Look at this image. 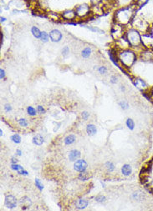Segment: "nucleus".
I'll return each instance as SVG.
<instances>
[{"instance_id":"nucleus-38","label":"nucleus","mask_w":153,"mask_h":211,"mask_svg":"<svg viewBox=\"0 0 153 211\" xmlns=\"http://www.w3.org/2000/svg\"><path fill=\"white\" fill-rule=\"evenodd\" d=\"M105 200H106V199L103 195H98L96 197V201L98 203H105Z\"/></svg>"},{"instance_id":"nucleus-5","label":"nucleus","mask_w":153,"mask_h":211,"mask_svg":"<svg viewBox=\"0 0 153 211\" xmlns=\"http://www.w3.org/2000/svg\"><path fill=\"white\" fill-rule=\"evenodd\" d=\"M110 32H111V35L115 40H118L119 39H121V37L126 34V33L124 32V26L116 23V22L114 24H112Z\"/></svg>"},{"instance_id":"nucleus-8","label":"nucleus","mask_w":153,"mask_h":211,"mask_svg":"<svg viewBox=\"0 0 153 211\" xmlns=\"http://www.w3.org/2000/svg\"><path fill=\"white\" fill-rule=\"evenodd\" d=\"M87 163L84 160H77L74 164V170H76L77 172H85L87 169Z\"/></svg>"},{"instance_id":"nucleus-45","label":"nucleus","mask_w":153,"mask_h":211,"mask_svg":"<svg viewBox=\"0 0 153 211\" xmlns=\"http://www.w3.org/2000/svg\"><path fill=\"white\" fill-rule=\"evenodd\" d=\"M5 78V71L3 69H0V78L3 79Z\"/></svg>"},{"instance_id":"nucleus-40","label":"nucleus","mask_w":153,"mask_h":211,"mask_svg":"<svg viewBox=\"0 0 153 211\" xmlns=\"http://www.w3.org/2000/svg\"><path fill=\"white\" fill-rule=\"evenodd\" d=\"M98 72L101 73V74H105V73H106V72H107V69H106V67H105V66H101V67H100V68L98 69Z\"/></svg>"},{"instance_id":"nucleus-13","label":"nucleus","mask_w":153,"mask_h":211,"mask_svg":"<svg viewBox=\"0 0 153 211\" xmlns=\"http://www.w3.org/2000/svg\"><path fill=\"white\" fill-rule=\"evenodd\" d=\"M19 204H20V205H21L22 210H26V209H29V208L32 205V201H31V199L29 198V197L24 196V197L21 198V199L19 200Z\"/></svg>"},{"instance_id":"nucleus-7","label":"nucleus","mask_w":153,"mask_h":211,"mask_svg":"<svg viewBox=\"0 0 153 211\" xmlns=\"http://www.w3.org/2000/svg\"><path fill=\"white\" fill-rule=\"evenodd\" d=\"M116 45H117V48H120V50L128 49V48H130V47H131L130 43L127 40L126 35L121 37V39H119L118 40H116Z\"/></svg>"},{"instance_id":"nucleus-24","label":"nucleus","mask_w":153,"mask_h":211,"mask_svg":"<svg viewBox=\"0 0 153 211\" xmlns=\"http://www.w3.org/2000/svg\"><path fill=\"white\" fill-rule=\"evenodd\" d=\"M109 57L114 64L118 65L119 61L118 58H117V53H115L112 51H109Z\"/></svg>"},{"instance_id":"nucleus-42","label":"nucleus","mask_w":153,"mask_h":211,"mask_svg":"<svg viewBox=\"0 0 153 211\" xmlns=\"http://www.w3.org/2000/svg\"><path fill=\"white\" fill-rule=\"evenodd\" d=\"M37 111L40 113V114H44V112H45V110H44V108L41 106V105H39L38 107H37Z\"/></svg>"},{"instance_id":"nucleus-16","label":"nucleus","mask_w":153,"mask_h":211,"mask_svg":"<svg viewBox=\"0 0 153 211\" xmlns=\"http://www.w3.org/2000/svg\"><path fill=\"white\" fill-rule=\"evenodd\" d=\"M80 152L79 150H76V149H73L70 152L69 154V160L70 161H75L76 160H78L79 157H80Z\"/></svg>"},{"instance_id":"nucleus-11","label":"nucleus","mask_w":153,"mask_h":211,"mask_svg":"<svg viewBox=\"0 0 153 211\" xmlns=\"http://www.w3.org/2000/svg\"><path fill=\"white\" fill-rule=\"evenodd\" d=\"M49 39L54 43H58L62 39L61 32L58 29H53L49 32Z\"/></svg>"},{"instance_id":"nucleus-50","label":"nucleus","mask_w":153,"mask_h":211,"mask_svg":"<svg viewBox=\"0 0 153 211\" xmlns=\"http://www.w3.org/2000/svg\"><path fill=\"white\" fill-rule=\"evenodd\" d=\"M0 19H1V23H4V22L6 21V18H5L4 17H1L0 18Z\"/></svg>"},{"instance_id":"nucleus-34","label":"nucleus","mask_w":153,"mask_h":211,"mask_svg":"<svg viewBox=\"0 0 153 211\" xmlns=\"http://www.w3.org/2000/svg\"><path fill=\"white\" fill-rule=\"evenodd\" d=\"M35 185L40 190H43L44 189V185L41 183V181L39 179H35Z\"/></svg>"},{"instance_id":"nucleus-53","label":"nucleus","mask_w":153,"mask_h":211,"mask_svg":"<svg viewBox=\"0 0 153 211\" xmlns=\"http://www.w3.org/2000/svg\"><path fill=\"white\" fill-rule=\"evenodd\" d=\"M121 90L125 91V88H124V86H121Z\"/></svg>"},{"instance_id":"nucleus-27","label":"nucleus","mask_w":153,"mask_h":211,"mask_svg":"<svg viewBox=\"0 0 153 211\" xmlns=\"http://www.w3.org/2000/svg\"><path fill=\"white\" fill-rule=\"evenodd\" d=\"M88 29H90L92 32H95V33H97V34H105V31L102 30L101 29L97 28V27H93V26H86Z\"/></svg>"},{"instance_id":"nucleus-21","label":"nucleus","mask_w":153,"mask_h":211,"mask_svg":"<svg viewBox=\"0 0 153 211\" xmlns=\"http://www.w3.org/2000/svg\"><path fill=\"white\" fill-rule=\"evenodd\" d=\"M44 141V138H43L42 135H40V134H36L35 137L33 138V143H34L35 144H36V145H41V144H43Z\"/></svg>"},{"instance_id":"nucleus-3","label":"nucleus","mask_w":153,"mask_h":211,"mask_svg":"<svg viewBox=\"0 0 153 211\" xmlns=\"http://www.w3.org/2000/svg\"><path fill=\"white\" fill-rule=\"evenodd\" d=\"M126 37H127L128 42L130 43L131 47H139L142 43L141 37L139 34V31L135 29H130L129 30L126 32Z\"/></svg>"},{"instance_id":"nucleus-52","label":"nucleus","mask_w":153,"mask_h":211,"mask_svg":"<svg viewBox=\"0 0 153 211\" xmlns=\"http://www.w3.org/2000/svg\"><path fill=\"white\" fill-rule=\"evenodd\" d=\"M151 95H152V98H153V89H152V91H151Z\"/></svg>"},{"instance_id":"nucleus-9","label":"nucleus","mask_w":153,"mask_h":211,"mask_svg":"<svg viewBox=\"0 0 153 211\" xmlns=\"http://www.w3.org/2000/svg\"><path fill=\"white\" fill-rule=\"evenodd\" d=\"M134 24L135 27L137 29V30L146 31L148 29V23L145 21L144 19H140V18H136L134 20Z\"/></svg>"},{"instance_id":"nucleus-28","label":"nucleus","mask_w":153,"mask_h":211,"mask_svg":"<svg viewBox=\"0 0 153 211\" xmlns=\"http://www.w3.org/2000/svg\"><path fill=\"white\" fill-rule=\"evenodd\" d=\"M49 34H48L46 32L43 31V32L41 33V37H40L41 41L44 42V43H46V42H48L49 41Z\"/></svg>"},{"instance_id":"nucleus-46","label":"nucleus","mask_w":153,"mask_h":211,"mask_svg":"<svg viewBox=\"0 0 153 211\" xmlns=\"http://www.w3.org/2000/svg\"><path fill=\"white\" fill-rule=\"evenodd\" d=\"M92 4H99L102 0H90Z\"/></svg>"},{"instance_id":"nucleus-44","label":"nucleus","mask_w":153,"mask_h":211,"mask_svg":"<svg viewBox=\"0 0 153 211\" xmlns=\"http://www.w3.org/2000/svg\"><path fill=\"white\" fill-rule=\"evenodd\" d=\"M4 110L6 111V112H9V111H11V110H12V107H11V105H10V104H5Z\"/></svg>"},{"instance_id":"nucleus-12","label":"nucleus","mask_w":153,"mask_h":211,"mask_svg":"<svg viewBox=\"0 0 153 211\" xmlns=\"http://www.w3.org/2000/svg\"><path fill=\"white\" fill-rule=\"evenodd\" d=\"M133 84L134 85L140 90L145 91L147 89V84L145 82L143 79H141L140 78H136L134 80H133Z\"/></svg>"},{"instance_id":"nucleus-26","label":"nucleus","mask_w":153,"mask_h":211,"mask_svg":"<svg viewBox=\"0 0 153 211\" xmlns=\"http://www.w3.org/2000/svg\"><path fill=\"white\" fill-rule=\"evenodd\" d=\"M142 56L146 60H152L153 59V53H152L150 50H146L142 52Z\"/></svg>"},{"instance_id":"nucleus-15","label":"nucleus","mask_w":153,"mask_h":211,"mask_svg":"<svg viewBox=\"0 0 153 211\" xmlns=\"http://www.w3.org/2000/svg\"><path fill=\"white\" fill-rule=\"evenodd\" d=\"M11 169H13V170H15V171H17L19 174L28 175V174H29L28 171H26V170L24 169V168H23L21 165H19V164H12V165H11Z\"/></svg>"},{"instance_id":"nucleus-35","label":"nucleus","mask_w":153,"mask_h":211,"mask_svg":"<svg viewBox=\"0 0 153 211\" xmlns=\"http://www.w3.org/2000/svg\"><path fill=\"white\" fill-rule=\"evenodd\" d=\"M119 105H120V106L121 107V108L124 109V110L129 108V104H128V103H127V101H125V100H122V101L119 102Z\"/></svg>"},{"instance_id":"nucleus-25","label":"nucleus","mask_w":153,"mask_h":211,"mask_svg":"<svg viewBox=\"0 0 153 211\" xmlns=\"http://www.w3.org/2000/svg\"><path fill=\"white\" fill-rule=\"evenodd\" d=\"M91 52H92L91 48H90V47L85 48L83 50H82V52H81V55H82V57L85 58V59H87V58H89V57L90 56Z\"/></svg>"},{"instance_id":"nucleus-18","label":"nucleus","mask_w":153,"mask_h":211,"mask_svg":"<svg viewBox=\"0 0 153 211\" xmlns=\"http://www.w3.org/2000/svg\"><path fill=\"white\" fill-rule=\"evenodd\" d=\"M96 132H97L96 127L94 125L90 124V125H88L87 126H86V133L88 134V135H90V136H93V135H95V134H96Z\"/></svg>"},{"instance_id":"nucleus-41","label":"nucleus","mask_w":153,"mask_h":211,"mask_svg":"<svg viewBox=\"0 0 153 211\" xmlns=\"http://www.w3.org/2000/svg\"><path fill=\"white\" fill-rule=\"evenodd\" d=\"M81 116H82V119H83L84 120H87L88 118L90 116V114L86 112V111H84V112H82V114H81Z\"/></svg>"},{"instance_id":"nucleus-23","label":"nucleus","mask_w":153,"mask_h":211,"mask_svg":"<svg viewBox=\"0 0 153 211\" xmlns=\"http://www.w3.org/2000/svg\"><path fill=\"white\" fill-rule=\"evenodd\" d=\"M31 33H32V34L34 35V37L35 38H36V39H40V37H41V31L37 28V27H35V26H33L32 28H31Z\"/></svg>"},{"instance_id":"nucleus-14","label":"nucleus","mask_w":153,"mask_h":211,"mask_svg":"<svg viewBox=\"0 0 153 211\" xmlns=\"http://www.w3.org/2000/svg\"><path fill=\"white\" fill-rule=\"evenodd\" d=\"M88 201L85 200V199H77L74 204H75V207L76 209H79V210H83L85 208H86L88 206Z\"/></svg>"},{"instance_id":"nucleus-20","label":"nucleus","mask_w":153,"mask_h":211,"mask_svg":"<svg viewBox=\"0 0 153 211\" xmlns=\"http://www.w3.org/2000/svg\"><path fill=\"white\" fill-rule=\"evenodd\" d=\"M47 16L49 19H51L53 21H59L61 18V15H60L59 13H54V12H49L47 13Z\"/></svg>"},{"instance_id":"nucleus-39","label":"nucleus","mask_w":153,"mask_h":211,"mask_svg":"<svg viewBox=\"0 0 153 211\" xmlns=\"http://www.w3.org/2000/svg\"><path fill=\"white\" fill-rule=\"evenodd\" d=\"M69 53H70V48H69V47L65 46V48H63V49H62V55L64 57H66Z\"/></svg>"},{"instance_id":"nucleus-49","label":"nucleus","mask_w":153,"mask_h":211,"mask_svg":"<svg viewBox=\"0 0 153 211\" xmlns=\"http://www.w3.org/2000/svg\"><path fill=\"white\" fill-rule=\"evenodd\" d=\"M3 41H4V34L3 33H1V45L3 44Z\"/></svg>"},{"instance_id":"nucleus-30","label":"nucleus","mask_w":153,"mask_h":211,"mask_svg":"<svg viewBox=\"0 0 153 211\" xmlns=\"http://www.w3.org/2000/svg\"><path fill=\"white\" fill-rule=\"evenodd\" d=\"M126 124H127V126L128 127V129H131V130H133V129H134V127H135V123H134V121L132 120L131 119H127Z\"/></svg>"},{"instance_id":"nucleus-47","label":"nucleus","mask_w":153,"mask_h":211,"mask_svg":"<svg viewBox=\"0 0 153 211\" xmlns=\"http://www.w3.org/2000/svg\"><path fill=\"white\" fill-rule=\"evenodd\" d=\"M11 162H12V164H17L18 160H17V159H15V158H12V160H11Z\"/></svg>"},{"instance_id":"nucleus-48","label":"nucleus","mask_w":153,"mask_h":211,"mask_svg":"<svg viewBox=\"0 0 153 211\" xmlns=\"http://www.w3.org/2000/svg\"><path fill=\"white\" fill-rule=\"evenodd\" d=\"M16 153H17V155H18V156H21V155H22V151L20 150V149H17V150H16Z\"/></svg>"},{"instance_id":"nucleus-33","label":"nucleus","mask_w":153,"mask_h":211,"mask_svg":"<svg viewBox=\"0 0 153 211\" xmlns=\"http://www.w3.org/2000/svg\"><path fill=\"white\" fill-rule=\"evenodd\" d=\"M89 178H90V175L85 171V172H81V174L79 175V179L80 180H86Z\"/></svg>"},{"instance_id":"nucleus-6","label":"nucleus","mask_w":153,"mask_h":211,"mask_svg":"<svg viewBox=\"0 0 153 211\" xmlns=\"http://www.w3.org/2000/svg\"><path fill=\"white\" fill-rule=\"evenodd\" d=\"M5 206L8 209H14L17 206V199L15 198L13 195H6L4 200Z\"/></svg>"},{"instance_id":"nucleus-19","label":"nucleus","mask_w":153,"mask_h":211,"mask_svg":"<svg viewBox=\"0 0 153 211\" xmlns=\"http://www.w3.org/2000/svg\"><path fill=\"white\" fill-rule=\"evenodd\" d=\"M103 13V9L101 7L99 6V4H92L91 6V13L92 14H101Z\"/></svg>"},{"instance_id":"nucleus-17","label":"nucleus","mask_w":153,"mask_h":211,"mask_svg":"<svg viewBox=\"0 0 153 211\" xmlns=\"http://www.w3.org/2000/svg\"><path fill=\"white\" fill-rule=\"evenodd\" d=\"M121 173L123 174V175L125 176H129L131 175L132 173V169L130 164H124L121 168Z\"/></svg>"},{"instance_id":"nucleus-22","label":"nucleus","mask_w":153,"mask_h":211,"mask_svg":"<svg viewBox=\"0 0 153 211\" xmlns=\"http://www.w3.org/2000/svg\"><path fill=\"white\" fill-rule=\"evenodd\" d=\"M75 139H76V138H75V136H74V134H70V135H68L65 138L64 143L66 145H70V144H74L75 142Z\"/></svg>"},{"instance_id":"nucleus-31","label":"nucleus","mask_w":153,"mask_h":211,"mask_svg":"<svg viewBox=\"0 0 153 211\" xmlns=\"http://www.w3.org/2000/svg\"><path fill=\"white\" fill-rule=\"evenodd\" d=\"M105 168H106V169H107L109 172H113L114 170H115V165H114L112 162L109 161V162H107V163L105 164Z\"/></svg>"},{"instance_id":"nucleus-43","label":"nucleus","mask_w":153,"mask_h":211,"mask_svg":"<svg viewBox=\"0 0 153 211\" xmlns=\"http://www.w3.org/2000/svg\"><path fill=\"white\" fill-rule=\"evenodd\" d=\"M117 80H118V78H117V77L116 76H111V78H110V83L111 84H116L117 83Z\"/></svg>"},{"instance_id":"nucleus-36","label":"nucleus","mask_w":153,"mask_h":211,"mask_svg":"<svg viewBox=\"0 0 153 211\" xmlns=\"http://www.w3.org/2000/svg\"><path fill=\"white\" fill-rule=\"evenodd\" d=\"M18 125H20L21 127L25 128V127H27V126L29 125V123H28V121H27L25 119H20L18 120Z\"/></svg>"},{"instance_id":"nucleus-1","label":"nucleus","mask_w":153,"mask_h":211,"mask_svg":"<svg viewBox=\"0 0 153 211\" xmlns=\"http://www.w3.org/2000/svg\"><path fill=\"white\" fill-rule=\"evenodd\" d=\"M135 8L133 6H127L118 9L115 13V21L121 25H127L132 20Z\"/></svg>"},{"instance_id":"nucleus-37","label":"nucleus","mask_w":153,"mask_h":211,"mask_svg":"<svg viewBox=\"0 0 153 211\" xmlns=\"http://www.w3.org/2000/svg\"><path fill=\"white\" fill-rule=\"evenodd\" d=\"M148 1L149 0H136V6H137V7H141V6L146 4Z\"/></svg>"},{"instance_id":"nucleus-29","label":"nucleus","mask_w":153,"mask_h":211,"mask_svg":"<svg viewBox=\"0 0 153 211\" xmlns=\"http://www.w3.org/2000/svg\"><path fill=\"white\" fill-rule=\"evenodd\" d=\"M10 138H11V140H12L13 143H15V144H19V143L21 142V137L17 134L12 135Z\"/></svg>"},{"instance_id":"nucleus-4","label":"nucleus","mask_w":153,"mask_h":211,"mask_svg":"<svg viewBox=\"0 0 153 211\" xmlns=\"http://www.w3.org/2000/svg\"><path fill=\"white\" fill-rule=\"evenodd\" d=\"M76 16L79 18H85L91 14V7L87 4H82L75 8Z\"/></svg>"},{"instance_id":"nucleus-32","label":"nucleus","mask_w":153,"mask_h":211,"mask_svg":"<svg viewBox=\"0 0 153 211\" xmlns=\"http://www.w3.org/2000/svg\"><path fill=\"white\" fill-rule=\"evenodd\" d=\"M27 112L29 114V115H30V116H35L36 114H37L36 109H35V108H33V107H31V106L28 107V108H27Z\"/></svg>"},{"instance_id":"nucleus-51","label":"nucleus","mask_w":153,"mask_h":211,"mask_svg":"<svg viewBox=\"0 0 153 211\" xmlns=\"http://www.w3.org/2000/svg\"><path fill=\"white\" fill-rule=\"evenodd\" d=\"M3 134H4V133H3V130H2V129H0V135H1V136H3Z\"/></svg>"},{"instance_id":"nucleus-2","label":"nucleus","mask_w":153,"mask_h":211,"mask_svg":"<svg viewBox=\"0 0 153 211\" xmlns=\"http://www.w3.org/2000/svg\"><path fill=\"white\" fill-rule=\"evenodd\" d=\"M118 61L125 68H131L135 63L136 59V55L135 52L131 50L130 48L120 50L117 53Z\"/></svg>"},{"instance_id":"nucleus-10","label":"nucleus","mask_w":153,"mask_h":211,"mask_svg":"<svg viewBox=\"0 0 153 211\" xmlns=\"http://www.w3.org/2000/svg\"><path fill=\"white\" fill-rule=\"evenodd\" d=\"M76 13L75 10H72V9H69V10H65L61 14V18L65 20H69V21H72L74 20L76 18Z\"/></svg>"}]
</instances>
